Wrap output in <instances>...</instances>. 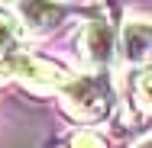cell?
<instances>
[{"label": "cell", "mask_w": 152, "mask_h": 148, "mask_svg": "<svg viewBox=\"0 0 152 148\" xmlns=\"http://www.w3.org/2000/svg\"><path fill=\"white\" fill-rule=\"evenodd\" d=\"M136 148H152V135H149V139H142V142H139Z\"/></svg>", "instance_id": "9"}, {"label": "cell", "mask_w": 152, "mask_h": 148, "mask_svg": "<svg viewBox=\"0 0 152 148\" xmlns=\"http://www.w3.org/2000/svg\"><path fill=\"white\" fill-rule=\"evenodd\" d=\"M23 35H26V29H23L20 13L0 10V61H7V58L23 52Z\"/></svg>", "instance_id": "7"}, {"label": "cell", "mask_w": 152, "mask_h": 148, "mask_svg": "<svg viewBox=\"0 0 152 148\" xmlns=\"http://www.w3.org/2000/svg\"><path fill=\"white\" fill-rule=\"evenodd\" d=\"M129 106L142 119H152V61L129 71Z\"/></svg>", "instance_id": "6"}, {"label": "cell", "mask_w": 152, "mask_h": 148, "mask_svg": "<svg viewBox=\"0 0 152 148\" xmlns=\"http://www.w3.org/2000/svg\"><path fill=\"white\" fill-rule=\"evenodd\" d=\"M120 58L129 71L142 68L152 61V19L146 16H129L120 32Z\"/></svg>", "instance_id": "4"}, {"label": "cell", "mask_w": 152, "mask_h": 148, "mask_svg": "<svg viewBox=\"0 0 152 148\" xmlns=\"http://www.w3.org/2000/svg\"><path fill=\"white\" fill-rule=\"evenodd\" d=\"M120 52V35L107 19H88L78 29V58L84 61V68L91 74H107V68L113 64Z\"/></svg>", "instance_id": "3"}, {"label": "cell", "mask_w": 152, "mask_h": 148, "mask_svg": "<svg viewBox=\"0 0 152 148\" xmlns=\"http://www.w3.org/2000/svg\"><path fill=\"white\" fill-rule=\"evenodd\" d=\"M20 19H23V29L29 35H42V32L55 29L61 23V10L52 3H20L16 6Z\"/></svg>", "instance_id": "5"}, {"label": "cell", "mask_w": 152, "mask_h": 148, "mask_svg": "<svg viewBox=\"0 0 152 148\" xmlns=\"http://www.w3.org/2000/svg\"><path fill=\"white\" fill-rule=\"evenodd\" d=\"M7 71H10V81H16L20 87L32 90V93H61V87L75 77L65 64L58 61H49V58H39L32 52H20L13 58L3 61Z\"/></svg>", "instance_id": "2"}, {"label": "cell", "mask_w": 152, "mask_h": 148, "mask_svg": "<svg viewBox=\"0 0 152 148\" xmlns=\"http://www.w3.org/2000/svg\"><path fill=\"white\" fill-rule=\"evenodd\" d=\"M68 148H107V139H104V135H97L94 129H81V132H75V135H71Z\"/></svg>", "instance_id": "8"}, {"label": "cell", "mask_w": 152, "mask_h": 148, "mask_svg": "<svg viewBox=\"0 0 152 148\" xmlns=\"http://www.w3.org/2000/svg\"><path fill=\"white\" fill-rule=\"evenodd\" d=\"M61 110L75 122H81L84 129L97 126L100 119L113 113V84L107 74H75L58 93Z\"/></svg>", "instance_id": "1"}]
</instances>
